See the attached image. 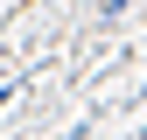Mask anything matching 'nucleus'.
Returning a JSON list of instances; mask_svg holds the SVG:
<instances>
[]
</instances>
